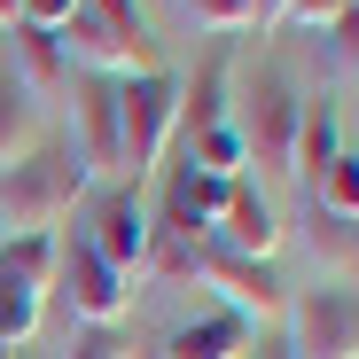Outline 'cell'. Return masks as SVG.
Wrapping results in <instances>:
<instances>
[{
	"label": "cell",
	"mask_w": 359,
	"mask_h": 359,
	"mask_svg": "<svg viewBox=\"0 0 359 359\" xmlns=\"http://www.w3.org/2000/svg\"><path fill=\"white\" fill-rule=\"evenodd\" d=\"M94 188V172L79 149H39L24 156L16 172H0V243L8 234H55L63 226V211Z\"/></svg>",
	"instance_id": "1"
},
{
	"label": "cell",
	"mask_w": 359,
	"mask_h": 359,
	"mask_svg": "<svg viewBox=\"0 0 359 359\" xmlns=\"http://www.w3.org/2000/svg\"><path fill=\"white\" fill-rule=\"evenodd\" d=\"M180 79L172 71H149V79H126L117 86V172H156L172 133H180Z\"/></svg>",
	"instance_id": "2"
},
{
	"label": "cell",
	"mask_w": 359,
	"mask_h": 359,
	"mask_svg": "<svg viewBox=\"0 0 359 359\" xmlns=\"http://www.w3.org/2000/svg\"><path fill=\"white\" fill-rule=\"evenodd\" d=\"M289 359H359V297L351 289H305L289 297Z\"/></svg>",
	"instance_id": "3"
},
{
	"label": "cell",
	"mask_w": 359,
	"mask_h": 359,
	"mask_svg": "<svg viewBox=\"0 0 359 359\" xmlns=\"http://www.w3.org/2000/svg\"><path fill=\"white\" fill-rule=\"evenodd\" d=\"M196 273L219 289V313H234L243 328H273L289 320V289L273 281V266H250V258H226V250H203Z\"/></svg>",
	"instance_id": "4"
},
{
	"label": "cell",
	"mask_w": 359,
	"mask_h": 359,
	"mask_svg": "<svg viewBox=\"0 0 359 359\" xmlns=\"http://www.w3.org/2000/svg\"><path fill=\"white\" fill-rule=\"evenodd\" d=\"M55 281H63L71 320H79V328H117V320L133 313V281H117V273L86 250V234H79V243H63V258H55Z\"/></svg>",
	"instance_id": "5"
},
{
	"label": "cell",
	"mask_w": 359,
	"mask_h": 359,
	"mask_svg": "<svg viewBox=\"0 0 359 359\" xmlns=\"http://www.w3.org/2000/svg\"><path fill=\"white\" fill-rule=\"evenodd\" d=\"M211 250L250 258V266H266V258L281 250V226H273V203L258 196V180H234V196H226V211H219V226H211Z\"/></svg>",
	"instance_id": "6"
},
{
	"label": "cell",
	"mask_w": 359,
	"mask_h": 359,
	"mask_svg": "<svg viewBox=\"0 0 359 359\" xmlns=\"http://www.w3.org/2000/svg\"><path fill=\"white\" fill-rule=\"evenodd\" d=\"M86 250H94L117 281H133V273L149 266V219H141L133 188H117V196L102 203V219H94V234H86Z\"/></svg>",
	"instance_id": "7"
},
{
	"label": "cell",
	"mask_w": 359,
	"mask_h": 359,
	"mask_svg": "<svg viewBox=\"0 0 359 359\" xmlns=\"http://www.w3.org/2000/svg\"><path fill=\"white\" fill-rule=\"evenodd\" d=\"M243 149H250V164L289 172V149H297V102H289L281 79H258V94H250V126H243Z\"/></svg>",
	"instance_id": "8"
},
{
	"label": "cell",
	"mask_w": 359,
	"mask_h": 359,
	"mask_svg": "<svg viewBox=\"0 0 359 359\" xmlns=\"http://www.w3.org/2000/svg\"><path fill=\"white\" fill-rule=\"evenodd\" d=\"M226 196H234V180H219V172H203L196 156H180V172H172V234H211L219 226V211H226Z\"/></svg>",
	"instance_id": "9"
},
{
	"label": "cell",
	"mask_w": 359,
	"mask_h": 359,
	"mask_svg": "<svg viewBox=\"0 0 359 359\" xmlns=\"http://www.w3.org/2000/svg\"><path fill=\"white\" fill-rule=\"evenodd\" d=\"M71 102H79V133H86L79 141L86 172H117V86L109 79H86Z\"/></svg>",
	"instance_id": "10"
},
{
	"label": "cell",
	"mask_w": 359,
	"mask_h": 359,
	"mask_svg": "<svg viewBox=\"0 0 359 359\" xmlns=\"http://www.w3.org/2000/svg\"><path fill=\"white\" fill-rule=\"evenodd\" d=\"M336 156H344V109H336V102H313V109H297V149H289V172L320 180Z\"/></svg>",
	"instance_id": "11"
},
{
	"label": "cell",
	"mask_w": 359,
	"mask_h": 359,
	"mask_svg": "<svg viewBox=\"0 0 359 359\" xmlns=\"http://www.w3.org/2000/svg\"><path fill=\"white\" fill-rule=\"evenodd\" d=\"M250 351V328L234 320V313H211V320H188V328H172L156 359H243Z\"/></svg>",
	"instance_id": "12"
},
{
	"label": "cell",
	"mask_w": 359,
	"mask_h": 359,
	"mask_svg": "<svg viewBox=\"0 0 359 359\" xmlns=\"http://www.w3.org/2000/svg\"><path fill=\"white\" fill-rule=\"evenodd\" d=\"M47 149V126H39V102L16 86V79H0V172H16L24 156Z\"/></svg>",
	"instance_id": "13"
},
{
	"label": "cell",
	"mask_w": 359,
	"mask_h": 359,
	"mask_svg": "<svg viewBox=\"0 0 359 359\" xmlns=\"http://www.w3.org/2000/svg\"><path fill=\"white\" fill-rule=\"evenodd\" d=\"M55 258H63L55 234H16V243H0V281L47 297V289H55Z\"/></svg>",
	"instance_id": "14"
},
{
	"label": "cell",
	"mask_w": 359,
	"mask_h": 359,
	"mask_svg": "<svg viewBox=\"0 0 359 359\" xmlns=\"http://www.w3.org/2000/svg\"><path fill=\"white\" fill-rule=\"evenodd\" d=\"M71 79V63H63V47H55L47 32H16V86L32 94V102H47L55 86Z\"/></svg>",
	"instance_id": "15"
},
{
	"label": "cell",
	"mask_w": 359,
	"mask_h": 359,
	"mask_svg": "<svg viewBox=\"0 0 359 359\" xmlns=\"http://www.w3.org/2000/svg\"><path fill=\"white\" fill-rule=\"evenodd\" d=\"M188 156L203 164V172H219V180H250V149H243V126H211V133H196L188 141Z\"/></svg>",
	"instance_id": "16"
},
{
	"label": "cell",
	"mask_w": 359,
	"mask_h": 359,
	"mask_svg": "<svg viewBox=\"0 0 359 359\" xmlns=\"http://www.w3.org/2000/svg\"><path fill=\"white\" fill-rule=\"evenodd\" d=\"M313 203H320L328 219H359V156H351V149L313 180Z\"/></svg>",
	"instance_id": "17"
},
{
	"label": "cell",
	"mask_w": 359,
	"mask_h": 359,
	"mask_svg": "<svg viewBox=\"0 0 359 359\" xmlns=\"http://www.w3.org/2000/svg\"><path fill=\"white\" fill-rule=\"evenodd\" d=\"M250 8H258V24H313V32H328L344 8H351V0H250Z\"/></svg>",
	"instance_id": "18"
},
{
	"label": "cell",
	"mask_w": 359,
	"mask_h": 359,
	"mask_svg": "<svg viewBox=\"0 0 359 359\" xmlns=\"http://www.w3.org/2000/svg\"><path fill=\"white\" fill-rule=\"evenodd\" d=\"M39 313H47V297H32V289H8V281H0V344H32L39 336Z\"/></svg>",
	"instance_id": "19"
},
{
	"label": "cell",
	"mask_w": 359,
	"mask_h": 359,
	"mask_svg": "<svg viewBox=\"0 0 359 359\" xmlns=\"http://www.w3.org/2000/svg\"><path fill=\"white\" fill-rule=\"evenodd\" d=\"M79 8H86L109 39H126V47H156V39H149V24H141V0H79Z\"/></svg>",
	"instance_id": "20"
},
{
	"label": "cell",
	"mask_w": 359,
	"mask_h": 359,
	"mask_svg": "<svg viewBox=\"0 0 359 359\" xmlns=\"http://www.w3.org/2000/svg\"><path fill=\"white\" fill-rule=\"evenodd\" d=\"M180 16H188L196 32H250L258 24L250 0H180Z\"/></svg>",
	"instance_id": "21"
},
{
	"label": "cell",
	"mask_w": 359,
	"mask_h": 359,
	"mask_svg": "<svg viewBox=\"0 0 359 359\" xmlns=\"http://www.w3.org/2000/svg\"><path fill=\"white\" fill-rule=\"evenodd\" d=\"M71 16H79V0H16V32H47L55 39Z\"/></svg>",
	"instance_id": "22"
},
{
	"label": "cell",
	"mask_w": 359,
	"mask_h": 359,
	"mask_svg": "<svg viewBox=\"0 0 359 359\" xmlns=\"http://www.w3.org/2000/svg\"><path fill=\"white\" fill-rule=\"evenodd\" d=\"M328 55H336V71H344V79H359V0L328 24Z\"/></svg>",
	"instance_id": "23"
},
{
	"label": "cell",
	"mask_w": 359,
	"mask_h": 359,
	"mask_svg": "<svg viewBox=\"0 0 359 359\" xmlns=\"http://www.w3.org/2000/svg\"><path fill=\"white\" fill-rule=\"evenodd\" d=\"M63 359H126V344H117V328H79Z\"/></svg>",
	"instance_id": "24"
},
{
	"label": "cell",
	"mask_w": 359,
	"mask_h": 359,
	"mask_svg": "<svg viewBox=\"0 0 359 359\" xmlns=\"http://www.w3.org/2000/svg\"><path fill=\"white\" fill-rule=\"evenodd\" d=\"M0 32H16V0H0Z\"/></svg>",
	"instance_id": "25"
},
{
	"label": "cell",
	"mask_w": 359,
	"mask_h": 359,
	"mask_svg": "<svg viewBox=\"0 0 359 359\" xmlns=\"http://www.w3.org/2000/svg\"><path fill=\"white\" fill-rule=\"evenodd\" d=\"M0 359H16V351H8V344H0Z\"/></svg>",
	"instance_id": "26"
}]
</instances>
